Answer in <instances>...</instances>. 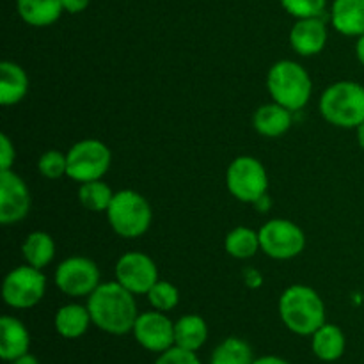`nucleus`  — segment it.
<instances>
[{
    "mask_svg": "<svg viewBox=\"0 0 364 364\" xmlns=\"http://www.w3.org/2000/svg\"><path fill=\"white\" fill-rule=\"evenodd\" d=\"M87 309L91 320L103 333L123 336L134 331L137 320V302L130 290L117 281L102 283L87 297Z\"/></svg>",
    "mask_w": 364,
    "mask_h": 364,
    "instance_id": "obj_1",
    "label": "nucleus"
},
{
    "mask_svg": "<svg viewBox=\"0 0 364 364\" xmlns=\"http://www.w3.org/2000/svg\"><path fill=\"white\" fill-rule=\"evenodd\" d=\"M279 316L299 336H313L326 323V304L318 291L306 284H291L281 294Z\"/></svg>",
    "mask_w": 364,
    "mask_h": 364,
    "instance_id": "obj_2",
    "label": "nucleus"
},
{
    "mask_svg": "<svg viewBox=\"0 0 364 364\" xmlns=\"http://www.w3.org/2000/svg\"><path fill=\"white\" fill-rule=\"evenodd\" d=\"M318 110L333 127L355 130L364 123V85L354 80L334 82L320 96Z\"/></svg>",
    "mask_w": 364,
    "mask_h": 364,
    "instance_id": "obj_3",
    "label": "nucleus"
},
{
    "mask_svg": "<svg viewBox=\"0 0 364 364\" xmlns=\"http://www.w3.org/2000/svg\"><path fill=\"white\" fill-rule=\"evenodd\" d=\"M267 89L272 102L295 112L308 105L311 100L313 82L309 73L297 60H277L267 75Z\"/></svg>",
    "mask_w": 364,
    "mask_h": 364,
    "instance_id": "obj_4",
    "label": "nucleus"
},
{
    "mask_svg": "<svg viewBox=\"0 0 364 364\" xmlns=\"http://www.w3.org/2000/svg\"><path fill=\"white\" fill-rule=\"evenodd\" d=\"M107 220L114 233L119 237L139 238L151 226V205L141 192L123 188L114 194L112 203L107 210Z\"/></svg>",
    "mask_w": 364,
    "mask_h": 364,
    "instance_id": "obj_5",
    "label": "nucleus"
},
{
    "mask_svg": "<svg viewBox=\"0 0 364 364\" xmlns=\"http://www.w3.org/2000/svg\"><path fill=\"white\" fill-rule=\"evenodd\" d=\"M226 187L235 199L256 205L269 191V174L258 159L237 156L226 171Z\"/></svg>",
    "mask_w": 364,
    "mask_h": 364,
    "instance_id": "obj_6",
    "label": "nucleus"
},
{
    "mask_svg": "<svg viewBox=\"0 0 364 364\" xmlns=\"http://www.w3.org/2000/svg\"><path fill=\"white\" fill-rule=\"evenodd\" d=\"M68 155V178L77 183L102 180L112 166V151L98 139L75 142Z\"/></svg>",
    "mask_w": 364,
    "mask_h": 364,
    "instance_id": "obj_7",
    "label": "nucleus"
},
{
    "mask_svg": "<svg viewBox=\"0 0 364 364\" xmlns=\"http://www.w3.org/2000/svg\"><path fill=\"white\" fill-rule=\"evenodd\" d=\"M46 294V277L43 270L20 265L11 270L2 283V299L9 308L31 309L43 301Z\"/></svg>",
    "mask_w": 364,
    "mask_h": 364,
    "instance_id": "obj_8",
    "label": "nucleus"
},
{
    "mask_svg": "<svg viewBox=\"0 0 364 364\" xmlns=\"http://www.w3.org/2000/svg\"><path fill=\"white\" fill-rule=\"evenodd\" d=\"M262 252L277 262L297 258L306 247V235L288 219H270L258 230Z\"/></svg>",
    "mask_w": 364,
    "mask_h": 364,
    "instance_id": "obj_9",
    "label": "nucleus"
},
{
    "mask_svg": "<svg viewBox=\"0 0 364 364\" xmlns=\"http://www.w3.org/2000/svg\"><path fill=\"white\" fill-rule=\"evenodd\" d=\"M53 279L66 297L84 299L102 284V274L100 267L91 258L71 256L57 265Z\"/></svg>",
    "mask_w": 364,
    "mask_h": 364,
    "instance_id": "obj_10",
    "label": "nucleus"
},
{
    "mask_svg": "<svg viewBox=\"0 0 364 364\" xmlns=\"http://www.w3.org/2000/svg\"><path fill=\"white\" fill-rule=\"evenodd\" d=\"M116 281L134 295H146L160 279L159 267L151 256L141 251H130L119 256L114 267Z\"/></svg>",
    "mask_w": 364,
    "mask_h": 364,
    "instance_id": "obj_11",
    "label": "nucleus"
},
{
    "mask_svg": "<svg viewBox=\"0 0 364 364\" xmlns=\"http://www.w3.org/2000/svg\"><path fill=\"white\" fill-rule=\"evenodd\" d=\"M32 206L27 183L13 169L0 171V223L13 226L28 215Z\"/></svg>",
    "mask_w": 364,
    "mask_h": 364,
    "instance_id": "obj_12",
    "label": "nucleus"
},
{
    "mask_svg": "<svg viewBox=\"0 0 364 364\" xmlns=\"http://www.w3.org/2000/svg\"><path fill=\"white\" fill-rule=\"evenodd\" d=\"M132 333L142 348L155 354H162L174 347V322H171L166 313L156 309L141 313Z\"/></svg>",
    "mask_w": 364,
    "mask_h": 364,
    "instance_id": "obj_13",
    "label": "nucleus"
},
{
    "mask_svg": "<svg viewBox=\"0 0 364 364\" xmlns=\"http://www.w3.org/2000/svg\"><path fill=\"white\" fill-rule=\"evenodd\" d=\"M327 25L322 16L299 18L290 31V45L302 57L318 55L327 45Z\"/></svg>",
    "mask_w": 364,
    "mask_h": 364,
    "instance_id": "obj_14",
    "label": "nucleus"
},
{
    "mask_svg": "<svg viewBox=\"0 0 364 364\" xmlns=\"http://www.w3.org/2000/svg\"><path fill=\"white\" fill-rule=\"evenodd\" d=\"M331 25L348 38L364 34V0H334L331 6Z\"/></svg>",
    "mask_w": 364,
    "mask_h": 364,
    "instance_id": "obj_15",
    "label": "nucleus"
},
{
    "mask_svg": "<svg viewBox=\"0 0 364 364\" xmlns=\"http://www.w3.org/2000/svg\"><path fill=\"white\" fill-rule=\"evenodd\" d=\"M31 347V334L27 327L14 316L0 318V358L11 363L20 355L27 354Z\"/></svg>",
    "mask_w": 364,
    "mask_h": 364,
    "instance_id": "obj_16",
    "label": "nucleus"
},
{
    "mask_svg": "<svg viewBox=\"0 0 364 364\" xmlns=\"http://www.w3.org/2000/svg\"><path fill=\"white\" fill-rule=\"evenodd\" d=\"M291 110L279 103H265L252 116V127L259 135L269 139H277L291 128Z\"/></svg>",
    "mask_w": 364,
    "mask_h": 364,
    "instance_id": "obj_17",
    "label": "nucleus"
},
{
    "mask_svg": "<svg viewBox=\"0 0 364 364\" xmlns=\"http://www.w3.org/2000/svg\"><path fill=\"white\" fill-rule=\"evenodd\" d=\"M28 75L20 64L4 60L0 64V103L4 107L18 105L28 92Z\"/></svg>",
    "mask_w": 364,
    "mask_h": 364,
    "instance_id": "obj_18",
    "label": "nucleus"
},
{
    "mask_svg": "<svg viewBox=\"0 0 364 364\" xmlns=\"http://www.w3.org/2000/svg\"><path fill=\"white\" fill-rule=\"evenodd\" d=\"M16 9L21 20L36 28L50 27L64 13L60 0H16Z\"/></svg>",
    "mask_w": 364,
    "mask_h": 364,
    "instance_id": "obj_19",
    "label": "nucleus"
},
{
    "mask_svg": "<svg viewBox=\"0 0 364 364\" xmlns=\"http://www.w3.org/2000/svg\"><path fill=\"white\" fill-rule=\"evenodd\" d=\"M55 331L66 340H77L87 333L89 326L92 323L91 313L87 306L82 304H64L59 311L55 313Z\"/></svg>",
    "mask_w": 364,
    "mask_h": 364,
    "instance_id": "obj_20",
    "label": "nucleus"
},
{
    "mask_svg": "<svg viewBox=\"0 0 364 364\" xmlns=\"http://www.w3.org/2000/svg\"><path fill=\"white\" fill-rule=\"evenodd\" d=\"M345 347H347V340H345L343 331L338 326H334V323L326 322L315 334H313V354H315L320 361H338V359L345 354Z\"/></svg>",
    "mask_w": 364,
    "mask_h": 364,
    "instance_id": "obj_21",
    "label": "nucleus"
},
{
    "mask_svg": "<svg viewBox=\"0 0 364 364\" xmlns=\"http://www.w3.org/2000/svg\"><path fill=\"white\" fill-rule=\"evenodd\" d=\"M208 340V326L199 315H185L174 322V345L185 350L198 352Z\"/></svg>",
    "mask_w": 364,
    "mask_h": 364,
    "instance_id": "obj_22",
    "label": "nucleus"
},
{
    "mask_svg": "<svg viewBox=\"0 0 364 364\" xmlns=\"http://www.w3.org/2000/svg\"><path fill=\"white\" fill-rule=\"evenodd\" d=\"M21 256L27 265L43 270L55 258V242L45 231H32L21 244Z\"/></svg>",
    "mask_w": 364,
    "mask_h": 364,
    "instance_id": "obj_23",
    "label": "nucleus"
},
{
    "mask_svg": "<svg viewBox=\"0 0 364 364\" xmlns=\"http://www.w3.org/2000/svg\"><path fill=\"white\" fill-rule=\"evenodd\" d=\"M224 249L235 259H251L262 251L259 233L249 226H237L224 238Z\"/></svg>",
    "mask_w": 364,
    "mask_h": 364,
    "instance_id": "obj_24",
    "label": "nucleus"
},
{
    "mask_svg": "<svg viewBox=\"0 0 364 364\" xmlns=\"http://www.w3.org/2000/svg\"><path fill=\"white\" fill-rule=\"evenodd\" d=\"M114 194L112 188L102 180L85 181L78 187V201L85 210L92 213H107L110 203H112Z\"/></svg>",
    "mask_w": 364,
    "mask_h": 364,
    "instance_id": "obj_25",
    "label": "nucleus"
},
{
    "mask_svg": "<svg viewBox=\"0 0 364 364\" xmlns=\"http://www.w3.org/2000/svg\"><path fill=\"white\" fill-rule=\"evenodd\" d=\"M252 348L249 347L247 341L240 338H226L223 343L217 345L213 350L210 364H252Z\"/></svg>",
    "mask_w": 364,
    "mask_h": 364,
    "instance_id": "obj_26",
    "label": "nucleus"
},
{
    "mask_svg": "<svg viewBox=\"0 0 364 364\" xmlns=\"http://www.w3.org/2000/svg\"><path fill=\"white\" fill-rule=\"evenodd\" d=\"M146 297H148L153 309L162 313L173 311L180 304V291H178V288L173 283L164 279L156 281L151 287V290L146 294Z\"/></svg>",
    "mask_w": 364,
    "mask_h": 364,
    "instance_id": "obj_27",
    "label": "nucleus"
},
{
    "mask_svg": "<svg viewBox=\"0 0 364 364\" xmlns=\"http://www.w3.org/2000/svg\"><path fill=\"white\" fill-rule=\"evenodd\" d=\"M38 171L46 180L68 176V155L59 149H48L38 159Z\"/></svg>",
    "mask_w": 364,
    "mask_h": 364,
    "instance_id": "obj_28",
    "label": "nucleus"
},
{
    "mask_svg": "<svg viewBox=\"0 0 364 364\" xmlns=\"http://www.w3.org/2000/svg\"><path fill=\"white\" fill-rule=\"evenodd\" d=\"M281 6L294 18L322 16L326 11L327 0H281Z\"/></svg>",
    "mask_w": 364,
    "mask_h": 364,
    "instance_id": "obj_29",
    "label": "nucleus"
},
{
    "mask_svg": "<svg viewBox=\"0 0 364 364\" xmlns=\"http://www.w3.org/2000/svg\"><path fill=\"white\" fill-rule=\"evenodd\" d=\"M155 364H201V361L198 359L196 352L185 350V348H180L174 345L169 350L162 352Z\"/></svg>",
    "mask_w": 364,
    "mask_h": 364,
    "instance_id": "obj_30",
    "label": "nucleus"
},
{
    "mask_svg": "<svg viewBox=\"0 0 364 364\" xmlns=\"http://www.w3.org/2000/svg\"><path fill=\"white\" fill-rule=\"evenodd\" d=\"M14 159H16V149L9 135H0V171H11Z\"/></svg>",
    "mask_w": 364,
    "mask_h": 364,
    "instance_id": "obj_31",
    "label": "nucleus"
},
{
    "mask_svg": "<svg viewBox=\"0 0 364 364\" xmlns=\"http://www.w3.org/2000/svg\"><path fill=\"white\" fill-rule=\"evenodd\" d=\"M64 7V13H70V14H78L82 11L87 9L89 2L91 0H60Z\"/></svg>",
    "mask_w": 364,
    "mask_h": 364,
    "instance_id": "obj_32",
    "label": "nucleus"
},
{
    "mask_svg": "<svg viewBox=\"0 0 364 364\" xmlns=\"http://www.w3.org/2000/svg\"><path fill=\"white\" fill-rule=\"evenodd\" d=\"M252 364H290L287 359L279 358V355H263V358L255 359Z\"/></svg>",
    "mask_w": 364,
    "mask_h": 364,
    "instance_id": "obj_33",
    "label": "nucleus"
},
{
    "mask_svg": "<svg viewBox=\"0 0 364 364\" xmlns=\"http://www.w3.org/2000/svg\"><path fill=\"white\" fill-rule=\"evenodd\" d=\"M355 59L364 68V34L359 36L358 41H355Z\"/></svg>",
    "mask_w": 364,
    "mask_h": 364,
    "instance_id": "obj_34",
    "label": "nucleus"
},
{
    "mask_svg": "<svg viewBox=\"0 0 364 364\" xmlns=\"http://www.w3.org/2000/svg\"><path fill=\"white\" fill-rule=\"evenodd\" d=\"M9 364H39V361H38V358H36V355H32V354H23V355H20V358L18 359H14V361H11Z\"/></svg>",
    "mask_w": 364,
    "mask_h": 364,
    "instance_id": "obj_35",
    "label": "nucleus"
},
{
    "mask_svg": "<svg viewBox=\"0 0 364 364\" xmlns=\"http://www.w3.org/2000/svg\"><path fill=\"white\" fill-rule=\"evenodd\" d=\"M355 139H358L359 148H361L364 151V123L359 124V127L355 128Z\"/></svg>",
    "mask_w": 364,
    "mask_h": 364,
    "instance_id": "obj_36",
    "label": "nucleus"
}]
</instances>
